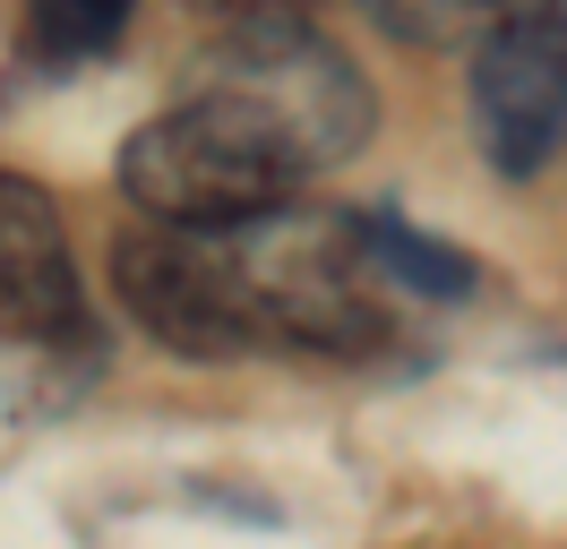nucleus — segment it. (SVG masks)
Here are the masks:
<instances>
[{
  "label": "nucleus",
  "mask_w": 567,
  "mask_h": 549,
  "mask_svg": "<svg viewBox=\"0 0 567 549\" xmlns=\"http://www.w3.org/2000/svg\"><path fill=\"white\" fill-rule=\"evenodd\" d=\"M473 146L498 180H533L567 155V9L542 0L473 43Z\"/></svg>",
  "instance_id": "nucleus-3"
},
{
  "label": "nucleus",
  "mask_w": 567,
  "mask_h": 549,
  "mask_svg": "<svg viewBox=\"0 0 567 549\" xmlns=\"http://www.w3.org/2000/svg\"><path fill=\"white\" fill-rule=\"evenodd\" d=\"M336 249L353 258L361 283H404V292H422V301H464L473 283H482V267L464 258L456 240H439V232H413L395 206H353L344 224H336Z\"/></svg>",
  "instance_id": "nucleus-5"
},
{
  "label": "nucleus",
  "mask_w": 567,
  "mask_h": 549,
  "mask_svg": "<svg viewBox=\"0 0 567 549\" xmlns=\"http://www.w3.org/2000/svg\"><path fill=\"white\" fill-rule=\"evenodd\" d=\"M112 292L173 361H258V352H379L388 309L353 258H267L241 232L130 224L112 240Z\"/></svg>",
  "instance_id": "nucleus-2"
},
{
  "label": "nucleus",
  "mask_w": 567,
  "mask_h": 549,
  "mask_svg": "<svg viewBox=\"0 0 567 549\" xmlns=\"http://www.w3.org/2000/svg\"><path fill=\"white\" fill-rule=\"evenodd\" d=\"M525 9H542V0H370V18L404 52H473V43H491Z\"/></svg>",
  "instance_id": "nucleus-7"
},
{
  "label": "nucleus",
  "mask_w": 567,
  "mask_h": 549,
  "mask_svg": "<svg viewBox=\"0 0 567 549\" xmlns=\"http://www.w3.org/2000/svg\"><path fill=\"white\" fill-rule=\"evenodd\" d=\"M207 9H233V18H249V9H301V0H207Z\"/></svg>",
  "instance_id": "nucleus-8"
},
{
  "label": "nucleus",
  "mask_w": 567,
  "mask_h": 549,
  "mask_svg": "<svg viewBox=\"0 0 567 549\" xmlns=\"http://www.w3.org/2000/svg\"><path fill=\"white\" fill-rule=\"evenodd\" d=\"M138 18V0H27V18H18V52L27 69L43 77H70V69H95L130 34Z\"/></svg>",
  "instance_id": "nucleus-6"
},
{
  "label": "nucleus",
  "mask_w": 567,
  "mask_h": 549,
  "mask_svg": "<svg viewBox=\"0 0 567 549\" xmlns=\"http://www.w3.org/2000/svg\"><path fill=\"white\" fill-rule=\"evenodd\" d=\"M0 343H35V352L95 343V309H86L61 198L27 172H0Z\"/></svg>",
  "instance_id": "nucleus-4"
},
{
  "label": "nucleus",
  "mask_w": 567,
  "mask_h": 549,
  "mask_svg": "<svg viewBox=\"0 0 567 549\" xmlns=\"http://www.w3.org/2000/svg\"><path fill=\"white\" fill-rule=\"evenodd\" d=\"M379 95L301 9H249L198 61V86L121 146V198L164 232L276 224L327 164L361 155Z\"/></svg>",
  "instance_id": "nucleus-1"
}]
</instances>
